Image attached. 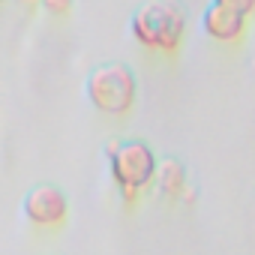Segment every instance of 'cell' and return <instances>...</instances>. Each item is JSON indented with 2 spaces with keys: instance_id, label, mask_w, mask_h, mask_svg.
<instances>
[{
  "instance_id": "cell-3",
  "label": "cell",
  "mask_w": 255,
  "mask_h": 255,
  "mask_svg": "<svg viewBox=\"0 0 255 255\" xmlns=\"http://www.w3.org/2000/svg\"><path fill=\"white\" fill-rule=\"evenodd\" d=\"M87 99L96 111L108 114V117H126L135 102H138V78L126 63H99L87 72L84 81Z\"/></svg>"
},
{
  "instance_id": "cell-6",
  "label": "cell",
  "mask_w": 255,
  "mask_h": 255,
  "mask_svg": "<svg viewBox=\"0 0 255 255\" xmlns=\"http://www.w3.org/2000/svg\"><path fill=\"white\" fill-rule=\"evenodd\" d=\"M153 189H156L165 201H183L186 192H189V174H186L183 162H180V159H159Z\"/></svg>"
},
{
  "instance_id": "cell-7",
  "label": "cell",
  "mask_w": 255,
  "mask_h": 255,
  "mask_svg": "<svg viewBox=\"0 0 255 255\" xmlns=\"http://www.w3.org/2000/svg\"><path fill=\"white\" fill-rule=\"evenodd\" d=\"M213 3H219V6H225V9H231L243 18L255 15V0H213Z\"/></svg>"
},
{
  "instance_id": "cell-4",
  "label": "cell",
  "mask_w": 255,
  "mask_h": 255,
  "mask_svg": "<svg viewBox=\"0 0 255 255\" xmlns=\"http://www.w3.org/2000/svg\"><path fill=\"white\" fill-rule=\"evenodd\" d=\"M21 213H24V219L33 228H39V231H57L69 219V198H66L63 189H57L51 183H39V186H33L24 195Z\"/></svg>"
},
{
  "instance_id": "cell-8",
  "label": "cell",
  "mask_w": 255,
  "mask_h": 255,
  "mask_svg": "<svg viewBox=\"0 0 255 255\" xmlns=\"http://www.w3.org/2000/svg\"><path fill=\"white\" fill-rule=\"evenodd\" d=\"M42 6H45L48 15H69L72 0H42Z\"/></svg>"
},
{
  "instance_id": "cell-5",
  "label": "cell",
  "mask_w": 255,
  "mask_h": 255,
  "mask_svg": "<svg viewBox=\"0 0 255 255\" xmlns=\"http://www.w3.org/2000/svg\"><path fill=\"white\" fill-rule=\"evenodd\" d=\"M246 24H249V18H243V15H237V12H231V9L213 3V0H210V6L201 12V30H204L210 39L222 42V45L240 42V39L246 36Z\"/></svg>"
},
{
  "instance_id": "cell-1",
  "label": "cell",
  "mask_w": 255,
  "mask_h": 255,
  "mask_svg": "<svg viewBox=\"0 0 255 255\" xmlns=\"http://www.w3.org/2000/svg\"><path fill=\"white\" fill-rule=\"evenodd\" d=\"M105 159H108L111 183H114V189L126 207L138 204V198L147 189H153L159 159L147 141H141V138L114 141L105 147Z\"/></svg>"
},
{
  "instance_id": "cell-9",
  "label": "cell",
  "mask_w": 255,
  "mask_h": 255,
  "mask_svg": "<svg viewBox=\"0 0 255 255\" xmlns=\"http://www.w3.org/2000/svg\"><path fill=\"white\" fill-rule=\"evenodd\" d=\"M21 3H42V0H21Z\"/></svg>"
},
{
  "instance_id": "cell-2",
  "label": "cell",
  "mask_w": 255,
  "mask_h": 255,
  "mask_svg": "<svg viewBox=\"0 0 255 255\" xmlns=\"http://www.w3.org/2000/svg\"><path fill=\"white\" fill-rule=\"evenodd\" d=\"M132 39L156 54H177L186 36V12L171 0H150L138 6L129 21Z\"/></svg>"
}]
</instances>
